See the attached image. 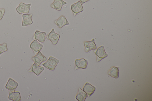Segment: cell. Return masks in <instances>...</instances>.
<instances>
[{
  "mask_svg": "<svg viewBox=\"0 0 152 101\" xmlns=\"http://www.w3.org/2000/svg\"><path fill=\"white\" fill-rule=\"evenodd\" d=\"M59 62V60L58 59L50 56L47 61L43 64L42 65L49 70H54Z\"/></svg>",
  "mask_w": 152,
  "mask_h": 101,
  "instance_id": "cell-1",
  "label": "cell"
},
{
  "mask_svg": "<svg viewBox=\"0 0 152 101\" xmlns=\"http://www.w3.org/2000/svg\"><path fill=\"white\" fill-rule=\"evenodd\" d=\"M45 37L48 39L50 40L53 45H55L57 44L60 36L55 33L54 29H53Z\"/></svg>",
  "mask_w": 152,
  "mask_h": 101,
  "instance_id": "cell-2",
  "label": "cell"
},
{
  "mask_svg": "<svg viewBox=\"0 0 152 101\" xmlns=\"http://www.w3.org/2000/svg\"><path fill=\"white\" fill-rule=\"evenodd\" d=\"M31 4H26L20 3L16 8V10L19 14H28L29 13Z\"/></svg>",
  "mask_w": 152,
  "mask_h": 101,
  "instance_id": "cell-3",
  "label": "cell"
},
{
  "mask_svg": "<svg viewBox=\"0 0 152 101\" xmlns=\"http://www.w3.org/2000/svg\"><path fill=\"white\" fill-rule=\"evenodd\" d=\"M71 8L74 16H75L78 13L82 12L83 10L82 4L80 1L72 4Z\"/></svg>",
  "mask_w": 152,
  "mask_h": 101,
  "instance_id": "cell-4",
  "label": "cell"
},
{
  "mask_svg": "<svg viewBox=\"0 0 152 101\" xmlns=\"http://www.w3.org/2000/svg\"><path fill=\"white\" fill-rule=\"evenodd\" d=\"M97 57V62H99L107 56V54L105 52L104 47L101 46L94 52Z\"/></svg>",
  "mask_w": 152,
  "mask_h": 101,
  "instance_id": "cell-5",
  "label": "cell"
},
{
  "mask_svg": "<svg viewBox=\"0 0 152 101\" xmlns=\"http://www.w3.org/2000/svg\"><path fill=\"white\" fill-rule=\"evenodd\" d=\"M75 70L79 69H86L87 66L88 61L82 58L80 59H76L75 62Z\"/></svg>",
  "mask_w": 152,
  "mask_h": 101,
  "instance_id": "cell-6",
  "label": "cell"
},
{
  "mask_svg": "<svg viewBox=\"0 0 152 101\" xmlns=\"http://www.w3.org/2000/svg\"><path fill=\"white\" fill-rule=\"evenodd\" d=\"M30 47L33 51L34 54L36 55L41 50L43 45L38 43L36 40H34L31 43Z\"/></svg>",
  "mask_w": 152,
  "mask_h": 101,
  "instance_id": "cell-7",
  "label": "cell"
},
{
  "mask_svg": "<svg viewBox=\"0 0 152 101\" xmlns=\"http://www.w3.org/2000/svg\"><path fill=\"white\" fill-rule=\"evenodd\" d=\"M54 23L59 28H61L65 25H69L68 20L63 15L61 16L58 19L55 20Z\"/></svg>",
  "mask_w": 152,
  "mask_h": 101,
  "instance_id": "cell-8",
  "label": "cell"
},
{
  "mask_svg": "<svg viewBox=\"0 0 152 101\" xmlns=\"http://www.w3.org/2000/svg\"><path fill=\"white\" fill-rule=\"evenodd\" d=\"M32 60L34 63L39 65L42 62L45 61L47 58L39 51L35 56L32 57Z\"/></svg>",
  "mask_w": 152,
  "mask_h": 101,
  "instance_id": "cell-9",
  "label": "cell"
},
{
  "mask_svg": "<svg viewBox=\"0 0 152 101\" xmlns=\"http://www.w3.org/2000/svg\"><path fill=\"white\" fill-rule=\"evenodd\" d=\"M44 69L43 67L39 66L34 63L28 70V72L33 73L36 75L38 76L42 72Z\"/></svg>",
  "mask_w": 152,
  "mask_h": 101,
  "instance_id": "cell-10",
  "label": "cell"
},
{
  "mask_svg": "<svg viewBox=\"0 0 152 101\" xmlns=\"http://www.w3.org/2000/svg\"><path fill=\"white\" fill-rule=\"evenodd\" d=\"M33 14H24L23 15L22 26H26L31 24L33 23L32 17Z\"/></svg>",
  "mask_w": 152,
  "mask_h": 101,
  "instance_id": "cell-11",
  "label": "cell"
},
{
  "mask_svg": "<svg viewBox=\"0 0 152 101\" xmlns=\"http://www.w3.org/2000/svg\"><path fill=\"white\" fill-rule=\"evenodd\" d=\"M84 44L85 48V52H88L91 50H95L96 49L94 39H93L91 41H90L84 42Z\"/></svg>",
  "mask_w": 152,
  "mask_h": 101,
  "instance_id": "cell-12",
  "label": "cell"
},
{
  "mask_svg": "<svg viewBox=\"0 0 152 101\" xmlns=\"http://www.w3.org/2000/svg\"><path fill=\"white\" fill-rule=\"evenodd\" d=\"M95 89V87L87 82L84 86L83 91L86 93L87 96L89 97L94 93Z\"/></svg>",
  "mask_w": 152,
  "mask_h": 101,
  "instance_id": "cell-13",
  "label": "cell"
},
{
  "mask_svg": "<svg viewBox=\"0 0 152 101\" xmlns=\"http://www.w3.org/2000/svg\"><path fill=\"white\" fill-rule=\"evenodd\" d=\"M18 86V84L14 80L10 78L5 86V88L9 90L15 92V89Z\"/></svg>",
  "mask_w": 152,
  "mask_h": 101,
  "instance_id": "cell-14",
  "label": "cell"
},
{
  "mask_svg": "<svg viewBox=\"0 0 152 101\" xmlns=\"http://www.w3.org/2000/svg\"><path fill=\"white\" fill-rule=\"evenodd\" d=\"M66 4V2L62 0H54L53 2L50 5V7L54 9L60 11L62 6Z\"/></svg>",
  "mask_w": 152,
  "mask_h": 101,
  "instance_id": "cell-15",
  "label": "cell"
},
{
  "mask_svg": "<svg viewBox=\"0 0 152 101\" xmlns=\"http://www.w3.org/2000/svg\"><path fill=\"white\" fill-rule=\"evenodd\" d=\"M46 34L45 32H42L36 30L34 33V38L41 43H43L45 39Z\"/></svg>",
  "mask_w": 152,
  "mask_h": 101,
  "instance_id": "cell-16",
  "label": "cell"
},
{
  "mask_svg": "<svg viewBox=\"0 0 152 101\" xmlns=\"http://www.w3.org/2000/svg\"><path fill=\"white\" fill-rule=\"evenodd\" d=\"M8 99L13 101H20L21 100L20 92H18L9 91Z\"/></svg>",
  "mask_w": 152,
  "mask_h": 101,
  "instance_id": "cell-17",
  "label": "cell"
},
{
  "mask_svg": "<svg viewBox=\"0 0 152 101\" xmlns=\"http://www.w3.org/2000/svg\"><path fill=\"white\" fill-rule=\"evenodd\" d=\"M87 97L86 93L79 87L78 93L75 97L76 99L78 101H84Z\"/></svg>",
  "mask_w": 152,
  "mask_h": 101,
  "instance_id": "cell-18",
  "label": "cell"
},
{
  "mask_svg": "<svg viewBox=\"0 0 152 101\" xmlns=\"http://www.w3.org/2000/svg\"><path fill=\"white\" fill-rule=\"evenodd\" d=\"M118 67L113 66L108 71V73L111 76L115 78L119 77Z\"/></svg>",
  "mask_w": 152,
  "mask_h": 101,
  "instance_id": "cell-19",
  "label": "cell"
},
{
  "mask_svg": "<svg viewBox=\"0 0 152 101\" xmlns=\"http://www.w3.org/2000/svg\"><path fill=\"white\" fill-rule=\"evenodd\" d=\"M7 50L6 43H4L3 44H0V55L4 52L7 51Z\"/></svg>",
  "mask_w": 152,
  "mask_h": 101,
  "instance_id": "cell-20",
  "label": "cell"
},
{
  "mask_svg": "<svg viewBox=\"0 0 152 101\" xmlns=\"http://www.w3.org/2000/svg\"><path fill=\"white\" fill-rule=\"evenodd\" d=\"M5 10L4 8L0 9V20H1L4 14Z\"/></svg>",
  "mask_w": 152,
  "mask_h": 101,
  "instance_id": "cell-21",
  "label": "cell"
},
{
  "mask_svg": "<svg viewBox=\"0 0 152 101\" xmlns=\"http://www.w3.org/2000/svg\"><path fill=\"white\" fill-rule=\"evenodd\" d=\"M80 1L82 4H83L84 3L90 0H79Z\"/></svg>",
  "mask_w": 152,
  "mask_h": 101,
  "instance_id": "cell-22",
  "label": "cell"
}]
</instances>
